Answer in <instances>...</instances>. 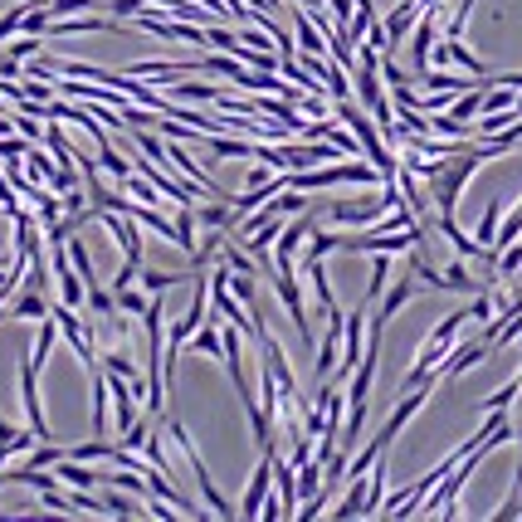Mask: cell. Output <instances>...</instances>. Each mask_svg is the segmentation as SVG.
<instances>
[{"mask_svg": "<svg viewBox=\"0 0 522 522\" xmlns=\"http://www.w3.org/2000/svg\"><path fill=\"white\" fill-rule=\"evenodd\" d=\"M103 29H122L118 20H103V15H64V20H49L45 39H74V35H103Z\"/></svg>", "mask_w": 522, "mask_h": 522, "instance_id": "cell-6", "label": "cell"}, {"mask_svg": "<svg viewBox=\"0 0 522 522\" xmlns=\"http://www.w3.org/2000/svg\"><path fill=\"white\" fill-rule=\"evenodd\" d=\"M128 284H137V264H128V259H122L118 274H112V288H128Z\"/></svg>", "mask_w": 522, "mask_h": 522, "instance_id": "cell-22", "label": "cell"}, {"mask_svg": "<svg viewBox=\"0 0 522 522\" xmlns=\"http://www.w3.org/2000/svg\"><path fill=\"white\" fill-rule=\"evenodd\" d=\"M93 162H98V166H103V171H108V176H112V181H122V176H128V171H132V162H128V156H122L118 147H112V142H103V147H98V156H93Z\"/></svg>", "mask_w": 522, "mask_h": 522, "instance_id": "cell-17", "label": "cell"}, {"mask_svg": "<svg viewBox=\"0 0 522 522\" xmlns=\"http://www.w3.org/2000/svg\"><path fill=\"white\" fill-rule=\"evenodd\" d=\"M498 220H503V201H488L484 205V220H478V244H488V249H493V235H498Z\"/></svg>", "mask_w": 522, "mask_h": 522, "instance_id": "cell-19", "label": "cell"}, {"mask_svg": "<svg viewBox=\"0 0 522 522\" xmlns=\"http://www.w3.org/2000/svg\"><path fill=\"white\" fill-rule=\"evenodd\" d=\"M49 302L39 288H15V294L5 298V318H20V322H45Z\"/></svg>", "mask_w": 522, "mask_h": 522, "instance_id": "cell-9", "label": "cell"}, {"mask_svg": "<svg viewBox=\"0 0 522 522\" xmlns=\"http://www.w3.org/2000/svg\"><path fill=\"white\" fill-rule=\"evenodd\" d=\"M152 294H142V288H112V302H118V312H128V318H142V308H147Z\"/></svg>", "mask_w": 522, "mask_h": 522, "instance_id": "cell-18", "label": "cell"}, {"mask_svg": "<svg viewBox=\"0 0 522 522\" xmlns=\"http://www.w3.org/2000/svg\"><path fill=\"white\" fill-rule=\"evenodd\" d=\"M49 318H54V327L64 332V342L74 347V357L83 361V371L98 367V342H93V327L79 318V308H64V302H54V308H49Z\"/></svg>", "mask_w": 522, "mask_h": 522, "instance_id": "cell-3", "label": "cell"}, {"mask_svg": "<svg viewBox=\"0 0 522 522\" xmlns=\"http://www.w3.org/2000/svg\"><path fill=\"white\" fill-rule=\"evenodd\" d=\"M112 449H118V444H112V440H103V435H98V440L69 444L64 454H69V459H79V464H98V459H112Z\"/></svg>", "mask_w": 522, "mask_h": 522, "instance_id": "cell-14", "label": "cell"}, {"mask_svg": "<svg viewBox=\"0 0 522 522\" xmlns=\"http://www.w3.org/2000/svg\"><path fill=\"white\" fill-rule=\"evenodd\" d=\"M20 405H25V420L35 440H49V420H45V405H39V371L29 357H20Z\"/></svg>", "mask_w": 522, "mask_h": 522, "instance_id": "cell-4", "label": "cell"}, {"mask_svg": "<svg viewBox=\"0 0 522 522\" xmlns=\"http://www.w3.org/2000/svg\"><path fill=\"white\" fill-rule=\"evenodd\" d=\"M274 449H278V444L259 449V468L249 474V488H244V498H239L235 518H259V503H264L269 488H274Z\"/></svg>", "mask_w": 522, "mask_h": 522, "instance_id": "cell-5", "label": "cell"}, {"mask_svg": "<svg viewBox=\"0 0 522 522\" xmlns=\"http://www.w3.org/2000/svg\"><path fill=\"white\" fill-rule=\"evenodd\" d=\"M235 35L244 39L249 49H269V54H278V49H274V35H264V29H235Z\"/></svg>", "mask_w": 522, "mask_h": 522, "instance_id": "cell-21", "label": "cell"}, {"mask_svg": "<svg viewBox=\"0 0 522 522\" xmlns=\"http://www.w3.org/2000/svg\"><path fill=\"white\" fill-rule=\"evenodd\" d=\"M176 284H186V274H166V269H147V274H142V294H166V288H176Z\"/></svg>", "mask_w": 522, "mask_h": 522, "instance_id": "cell-20", "label": "cell"}, {"mask_svg": "<svg viewBox=\"0 0 522 522\" xmlns=\"http://www.w3.org/2000/svg\"><path fill=\"white\" fill-rule=\"evenodd\" d=\"M186 347H195L201 357H220V318H205L201 327L186 337Z\"/></svg>", "mask_w": 522, "mask_h": 522, "instance_id": "cell-11", "label": "cell"}, {"mask_svg": "<svg viewBox=\"0 0 522 522\" xmlns=\"http://www.w3.org/2000/svg\"><path fill=\"white\" fill-rule=\"evenodd\" d=\"M166 440H171L176 449L186 454V464H191V474H195V484H201V498H205V508H211V518H235V503L215 488V478H211V468H205V459H201V449L191 444V435H186V425L181 420H166Z\"/></svg>", "mask_w": 522, "mask_h": 522, "instance_id": "cell-1", "label": "cell"}, {"mask_svg": "<svg viewBox=\"0 0 522 522\" xmlns=\"http://www.w3.org/2000/svg\"><path fill=\"white\" fill-rule=\"evenodd\" d=\"M269 284H274V294H278V302H284V312H288V322L298 327V337H302V347L312 352V322H308V302H302V278H298V269L294 264H274L269 269Z\"/></svg>", "mask_w": 522, "mask_h": 522, "instance_id": "cell-2", "label": "cell"}, {"mask_svg": "<svg viewBox=\"0 0 522 522\" xmlns=\"http://www.w3.org/2000/svg\"><path fill=\"white\" fill-rule=\"evenodd\" d=\"M259 5H264V10H284L288 0H259Z\"/></svg>", "mask_w": 522, "mask_h": 522, "instance_id": "cell-23", "label": "cell"}, {"mask_svg": "<svg viewBox=\"0 0 522 522\" xmlns=\"http://www.w3.org/2000/svg\"><path fill=\"white\" fill-rule=\"evenodd\" d=\"M294 269L302 274V284L318 294V308L327 312V308H337V298H332V284H327V264H322L318 254H302V259H294Z\"/></svg>", "mask_w": 522, "mask_h": 522, "instance_id": "cell-7", "label": "cell"}, {"mask_svg": "<svg viewBox=\"0 0 522 522\" xmlns=\"http://www.w3.org/2000/svg\"><path fill=\"white\" fill-rule=\"evenodd\" d=\"M274 484H278V508H284V518H294L298 513V474H294V464L284 459V449H274Z\"/></svg>", "mask_w": 522, "mask_h": 522, "instance_id": "cell-8", "label": "cell"}, {"mask_svg": "<svg viewBox=\"0 0 522 522\" xmlns=\"http://www.w3.org/2000/svg\"><path fill=\"white\" fill-rule=\"evenodd\" d=\"M54 478H59V484H64V488H93V484H98V468H88V464H79V459H59V464H54Z\"/></svg>", "mask_w": 522, "mask_h": 522, "instance_id": "cell-10", "label": "cell"}, {"mask_svg": "<svg viewBox=\"0 0 522 522\" xmlns=\"http://www.w3.org/2000/svg\"><path fill=\"white\" fill-rule=\"evenodd\" d=\"M54 337H59V327H54V318L45 312V327H39L35 347H29V361H35V371H45V367H49V352H54Z\"/></svg>", "mask_w": 522, "mask_h": 522, "instance_id": "cell-15", "label": "cell"}, {"mask_svg": "<svg viewBox=\"0 0 522 522\" xmlns=\"http://www.w3.org/2000/svg\"><path fill=\"white\" fill-rule=\"evenodd\" d=\"M103 371L122 376V381H137V376H142V367L132 361V352H128V342H118L112 352H103Z\"/></svg>", "mask_w": 522, "mask_h": 522, "instance_id": "cell-12", "label": "cell"}, {"mask_svg": "<svg viewBox=\"0 0 522 522\" xmlns=\"http://www.w3.org/2000/svg\"><path fill=\"white\" fill-rule=\"evenodd\" d=\"M391 259L395 254H385V249H371V278H367V302L381 298V288L391 284Z\"/></svg>", "mask_w": 522, "mask_h": 522, "instance_id": "cell-13", "label": "cell"}, {"mask_svg": "<svg viewBox=\"0 0 522 522\" xmlns=\"http://www.w3.org/2000/svg\"><path fill=\"white\" fill-rule=\"evenodd\" d=\"M103 513H112V518H142L137 503H132V493H122V488H112V484H103Z\"/></svg>", "mask_w": 522, "mask_h": 522, "instance_id": "cell-16", "label": "cell"}]
</instances>
